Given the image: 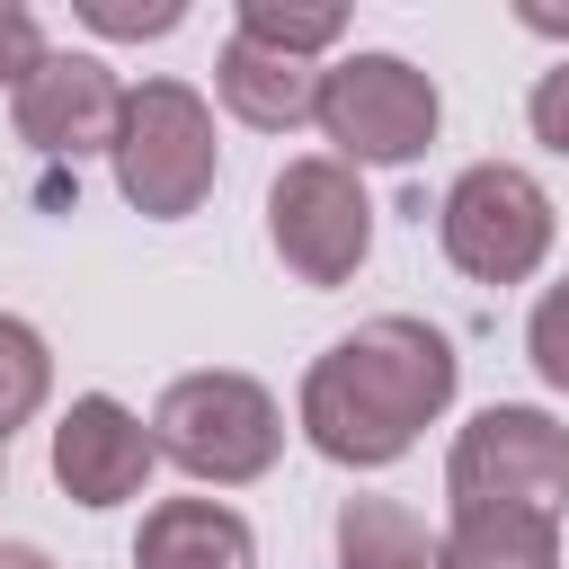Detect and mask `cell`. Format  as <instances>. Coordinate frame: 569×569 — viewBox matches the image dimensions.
Instances as JSON below:
<instances>
[{
	"instance_id": "obj_1",
	"label": "cell",
	"mask_w": 569,
	"mask_h": 569,
	"mask_svg": "<svg viewBox=\"0 0 569 569\" xmlns=\"http://www.w3.org/2000/svg\"><path fill=\"white\" fill-rule=\"evenodd\" d=\"M453 391H462L453 338L418 311H382V320H356L347 338H329L302 365L293 427L338 471H391L453 409Z\"/></svg>"
},
{
	"instance_id": "obj_8",
	"label": "cell",
	"mask_w": 569,
	"mask_h": 569,
	"mask_svg": "<svg viewBox=\"0 0 569 569\" xmlns=\"http://www.w3.org/2000/svg\"><path fill=\"white\" fill-rule=\"evenodd\" d=\"M116 116H124V80L107 71V53H71L53 44L18 89H9V124L36 160H89L116 142Z\"/></svg>"
},
{
	"instance_id": "obj_10",
	"label": "cell",
	"mask_w": 569,
	"mask_h": 569,
	"mask_svg": "<svg viewBox=\"0 0 569 569\" xmlns=\"http://www.w3.org/2000/svg\"><path fill=\"white\" fill-rule=\"evenodd\" d=\"M133 569H258V533L222 498H160L142 507Z\"/></svg>"
},
{
	"instance_id": "obj_4",
	"label": "cell",
	"mask_w": 569,
	"mask_h": 569,
	"mask_svg": "<svg viewBox=\"0 0 569 569\" xmlns=\"http://www.w3.org/2000/svg\"><path fill=\"white\" fill-rule=\"evenodd\" d=\"M311 124L329 133V160H347L356 178L365 169H409L445 124V89L409 53H338L320 71Z\"/></svg>"
},
{
	"instance_id": "obj_15",
	"label": "cell",
	"mask_w": 569,
	"mask_h": 569,
	"mask_svg": "<svg viewBox=\"0 0 569 569\" xmlns=\"http://www.w3.org/2000/svg\"><path fill=\"white\" fill-rule=\"evenodd\" d=\"M44 400H53V347H44L36 320L0 311V445H9L18 427H36Z\"/></svg>"
},
{
	"instance_id": "obj_7",
	"label": "cell",
	"mask_w": 569,
	"mask_h": 569,
	"mask_svg": "<svg viewBox=\"0 0 569 569\" xmlns=\"http://www.w3.org/2000/svg\"><path fill=\"white\" fill-rule=\"evenodd\" d=\"M267 240H276L293 284H311V293L356 284V267L373 258V196H365V178L347 160H329V151L284 160L276 187H267Z\"/></svg>"
},
{
	"instance_id": "obj_19",
	"label": "cell",
	"mask_w": 569,
	"mask_h": 569,
	"mask_svg": "<svg viewBox=\"0 0 569 569\" xmlns=\"http://www.w3.org/2000/svg\"><path fill=\"white\" fill-rule=\"evenodd\" d=\"M525 124H533V142H542V151H560V160H569V62H551V71L533 80Z\"/></svg>"
},
{
	"instance_id": "obj_12",
	"label": "cell",
	"mask_w": 569,
	"mask_h": 569,
	"mask_svg": "<svg viewBox=\"0 0 569 569\" xmlns=\"http://www.w3.org/2000/svg\"><path fill=\"white\" fill-rule=\"evenodd\" d=\"M445 569H560V516H525V507H462L436 533Z\"/></svg>"
},
{
	"instance_id": "obj_5",
	"label": "cell",
	"mask_w": 569,
	"mask_h": 569,
	"mask_svg": "<svg viewBox=\"0 0 569 569\" xmlns=\"http://www.w3.org/2000/svg\"><path fill=\"white\" fill-rule=\"evenodd\" d=\"M551 231H560L551 187L516 160H471L436 204V240H445L453 276H471V284H525L551 258Z\"/></svg>"
},
{
	"instance_id": "obj_22",
	"label": "cell",
	"mask_w": 569,
	"mask_h": 569,
	"mask_svg": "<svg viewBox=\"0 0 569 569\" xmlns=\"http://www.w3.org/2000/svg\"><path fill=\"white\" fill-rule=\"evenodd\" d=\"M0 489H9V445H0Z\"/></svg>"
},
{
	"instance_id": "obj_20",
	"label": "cell",
	"mask_w": 569,
	"mask_h": 569,
	"mask_svg": "<svg viewBox=\"0 0 569 569\" xmlns=\"http://www.w3.org/2000/svg\"><path fill=\"white\" fill-rule=\"evenodd\" d=\"M516 27H533V36H569V9H551V0H516Z\"/></svg>"
},
{
	"instance_id": "obj_16",
	"label": "cell",
	"mask_w": 569,
	"mask_h": 569,
	"mask_svg": "<svg viewBox=\"0 0 569 569\" xmlns=\"http://www.w3.org/2000/svg\"><path fill=\"white\" fill-rule=\"evenodd\" d=\"M525 356H533V373H542L551 391H569V276L533 293V311H525Z\"/></svg>"
},
{
	"instance_id": "obj_21",
	"label": "cell",
	"mask_w": 569,
	"mask_h": 569,
	"mask_svg": "<svg viewBox=\"0 0 569 569\" xmlns=\"http://www.w3.org/2000/svg\"><path fill=\"white\" fill-rule=\"evenodd\" d=\"M0 569H62L44 542H0Z\"/></svg>"
},
{
	"instance_id": "obj_6",
	"label": "cell",
	"mask_w": 569,
	"mask_h": 569,
	"mask_svg": "<svg viewBox=\"0 0 569 569\" xmlns=\"http://www.w3.org/2000/svg\"><path fill=\"white\" fill-rule=\"evenodd\" d=\"M445 498L462 507H525V516H560L569 507V427L533 400H489L471 427H453L445 453Z\"/></svg>"
},
{
	"instance_id": "obj_11",
	"label": "cell",
	"mask_w": 569,
	"mask_h": 569,
	"mask_svg": "<svg viewBox=\"0 0 569 569\" xmlns=\"http://www.w3.org/2000/svg\"><path fill=\"white\" fill-rule=\"evenodd\" d=\"M213 98H222L240 124H258V133H293V124H311V107H320V62H284V53L249 44V36H222V53H213Z\"/></svg>"
},
{
	"instance_id": "obj_14",
	"label": "cell",
	"mask_w": 569,
	"mask_h": 569,
	"mask_svg": "<svg viewBox=\"0 0 569 569\" xmlns=\"http://www.w3.org/2000/svg\"><path fill=\"white\" fill-rule=\"evenodd\" d=\"M231 36H249V44L284 53V62H320V53L347 36V9H338V0H240Z\"/></svg>"
},
{
	"instance_id": "obj_2",
	"label": "cell",
	"mask_w": 569,
	"mask_h": 569,
	"mask_svg": "<svg viewBox=\"0 0 569 569\" xmlns=\"http://www.w3.org/2000/svg\"><path fill=\"white\" fill-rule=\"evenodd\" d=\"M151 453L178 462L196 489H249L276 471L284 453V409L258 373H231V365H204V373H178L160 400H151Z\"/></svg>"
},
{
	"instance_id": "obj_3",
	"label": "cell",
	"mask_w": 569,
	"mask_h": 569,
	"mask_svg": "<svg viewBox=\"0 0 569 569\" xmlns=\"http://www.w3.org/2000/svg\"><path fill=\"white\" fill-rule=\"evenodd\" d=\"M107 169H116V196H124L142 222H187V213H204V196H213V178H222V142H213L204 89H187V80H142V89H124Z\"/></svg>"
},
{
	"instance_id": "obj_13",
	"label": "cell",
	"mask_w": 569,
	"mask_h": 569,
	"mask_svg": "<svg viewBox=\"0 0 569 569\" xmlns=\"http://www.w3.org/2000/svg\"><path fill=\"white\" fill-rule=\"evenodd\" d=\"M338 569H445L436 533L400 498H347L338 507Z\"/></svg>"
},
{
	"instance_id": "obj_18",
	"label": "cell",
	"mask_w": 569,
	"mask_h": 569,
	"mask_svg": "<svg viewBox=\"0 0 569 569\" xmlns=\"http://www.w3.org/2000/svg\"><path fill=\"white\" fill-rule=\"evenodd\" d=\"M53 44H44V27H36V9L27 0H0V89H18L36 62H44Z\"/></svg>"
},
{
	"instance_id": "obj_9",
	"label": "cell",
	"mask_w": 569,
	"mask_h": 569,
	"mask_svg": "<svg viewBox=\"0 0 569 569\" xmlns=\"http://www.w3.org/2000/svg\"><path fill=\"white\" fill-rule=\"evenodd\" d=\"M44 462H53V489L71 498V507H124V498H142L151 489V427L116 400V391H80L62 418H53V445H44Z\"/></svg>"
},
{
	"instance_id": "obj_17",
	"label": "cell",
	"mask_w": 569,
	"mask_h": 569,
	"mask_svg": "<svg viewBox=\"0 0 569 569\" xmlns=\"http://www.w3.org/2000/svg\"><path fill=\"white\" fill-rule=\"evenodd\" d=\"M71 18L89 27V36H169V27H187V9L178 0H71Z\"/></svg>"
}]
</instances>
